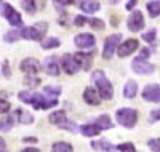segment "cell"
I'll use <instances>...</instances> for the list:
<instances>
[{
    "mask_svg": "<svg viewBox=\"0 0 160 152\" xmlns=\"http://www.w3.org/2000/svg\"><path fill=\"white\" fill-rule=\"evenodd\" d=\"M19 99L26 104H31L34 109H50V107H55L58 104V99H50L47 101L42 94L38 93H29V91H21L19 94Z\"/></svg>",
    "mask_w": 160,
    "mask_h": 152,
    "instance_id": "cell-1",
    "label": "cell"
},
{
    "mask_svg": "<svg viewBox=\"0 0 160 152\" xmlns=\"http://www.w3.org/2000/svg\"><path fill=\"white\" fill-rule=\"evenodd\" d=\"M93 80H95L96 84V88H98V94L101 96L102 99H112L114 96V87L112 84L109 82V79L104 75L102 71H96L95 74H93Z\"/></svg>",
    "mask_w": 160,
    "mask_h": 152,
    "instance_id": "cell-2",
    "label": "cell"
},
{
    "mask_svg": "<svg viewBox=\"0 0 160 152\" xmlns=\"http://www.w3.org/2000/svg\"><path fill=\"white\" fill-rule=\"evenodd\" d=\"M47 31H48V24L40 21V23H35L31 27H24L21 31V37L26 38V40H40V42H42Z\"/></svg>",
    "mask_w": 160,
    "mask_h": 152,
    "instance_id": "cell-3",
    "label": "cell"
},
{
    "mask_svg": "<svg viewBox=\"0 0 160 152\" xmlns=\"http://www.w3.org/2000/svg\"><path fill=\"white\" fill-rule=\"evenodd\" d=\"M115 119L118 122V125H123L125 128H133L138 120V112L135 109L130 107H122L115 112Z\"/></svg>",
    "mask_w": 160,
    "mask_h": 152,
    "instance_id": "cell-4",
    "label": "cell"
},
{
    "mask_svg": "<svg viewBox=\"0 0 160 152\" xmlns=\"http://www.w3.org/2000/svg\"><path fill=\"white\" fill-rule=\"evenodd\" d=\"M50 122L53 123V125H58L59 128L68 130V131H71V133H75V131L78 130L74 122H69V120H68L64 110H56V112H51V114H50Z\"/></svg>",
    "mask_w": 160,
    "mask_h": 152,
    "instance_id": "cell-5",
    "label": "cell"
},
{
    "mask_svg": "<svg viewBox=\"0 0 160 152\" xmlns=\"http://www.w3.org/2000/svg\"><path fill=\"white\" fill-rule=\"evenodd\" d=\"M120 40H122V35L120 34H114V35H109L106 38L104 50H102V58L104 59H111L114 56V51L120 47Z\"/></svg>",
    "mask_w": 160,
    "mask_h": 152,
    "instance_id": "cell-6",
    "label": "cell"
},
{
    "mask_svg": "<svg viewBox=\"0 0 160 152\" xmlns=\"http://www.w3.org/2000/svg\"><path fill=\"white\" fill-rule=\"evenodd\" d=\"M131 67L133 71H135L136 74H141V75H146V74H152L155 71V66L151 64L148 59H142V58H135L131 63Z\"/></svg>",
    "mask_w": 160,
    "mask_h": 152,
    "instance_id": "cell-7",
    "label": "cell"
},
{
    "mask_svg": "<svg viewBox=\"0 0 160 152\" xmlns=\"http://www.w3.org/2000/svg\"><path fill=\"white\" fill-rule=\"evenodd\" d=\"M2 7H3V16L7 18V21H8L11 26L21 27V26H22V18H21L19 13L13 8L11 5H8V3H2Z\"/></svg>",
    "mask_w": 160,
    "mask_h": 152,
    "instance_id": "cell-8",
    "label": "cell"
},
{
    "mask_svg": "<svg viewBox=\"0 0 160 152\" xmlns=\"http://www.w3.org/2000/svg\"><path fill=\"white\" fill-rule=\"evenodd\" d=\"M61 66H62V69L66 71V74H69V75L75 74L78 69H80V64L75 59V56H74V54H69V53L64 54V56L61 58Z\"/></svg>",
    "mask_w": 160,
    "mask_h": 152,
    "instance_id": "cell-9",
    "label": "cell"
},
{
    "mask_svg": "<svg viewBox=\"0 0 160 152\" xmlns=\"http://www.w3.org/2000/svg\"><path fill=\"white\" fill-rule=\"evenodd\" d=\"M139 48V42L136 38H130V40H125V42L117 48V53L120 58H125V56H130L131 53H135L136 50Z\"/></svg>",
    "mask_w": 160,
    "mask_h": 152,
    "instance_id": "cell-10",
    "label": "cell"
},
{
    "mask_svg": "<svg viewBox=\"0 0 160 152\" xmlns=\"http://www.w3.org/2000/svg\"><path fill=\"white\" fill-rule=\"evenodd\" d=\"M144 27V18H142V13L139 10H135L130 15L128 18V29L131 32H138Z\"/></svg>",
    "mask_w": 160,
    "mask_h": 152,
    "instance_id": "cell-11",
    "label": "cell"
},
{
    "mask_svg": "<svg viewBox=\"0 0 160 152\" xmlns=\"http://www.w3.org/2000/svg\"><path fill=\"white\" fill-rule=\"evenodd\" d=\"M142 99L151 101V103H160V87L155 85V84H151L148 87H144Z\"/></svg>",
    "mask_w": 160,
    "mask_h": 152,
    "instance_id": "cell-12",
    "label": "cell"
},
{
    "mask_svg": "<svg viewBox=\"0 0 160 152\" xmlns=\"http://www.w3.org/2000/svg\"><path fill=\"white\" fill-rule=\"evenodd\" d=\"M74 42H75V45L78 47V48H93L96 45V38H95V35H91V34H78V35H75V38H74Z\"/></svg>",
    "mask_w": 160,
    "mask_h": 152,
    "instance_id": "cell-13",
    "label": "cell"
},
{
    "mask_svg": "<svg viewBox=\"0 0 160 152\" xmlns=\"http://www.w3.org/2000/svg\"><path fill=\"white\" fill-rule=\"evenodd\" d=\"M19 69H21L24 74H28V75H35V74L40 71V64H38V61H35V59H32V58H26V59L21 63Z\"/></svg>",
    "mask_w": 160,
    "mask_h": 152,
    "instance_id": "cell-14",
    "label": "cell"
},
{
    "mask_svg": "<svg viewBox=\"0 0 160 152\" xmlns=\"http://www.w3.org/2000/svg\"><path fill=\"white\" fill-rule=\"evenodd\" d=\"M45 71L50 74V75H53V77H56V75H59V64H58V59L55 58V56H48L47 59H45Z\"/></svg>",
    "mask_w": 160,
    "mask_h": 152,
    "instance_id": "cell-15",
    "label": "cell"
},
{
    "mask_svg": "<svg viewBox=\"0 0 160 152\" xmlns=\"http://www.w3.org/2000/svg\"><path fill=\"white\" fill-rule=\"evenodd\" d=\"M83 99L90 104V106H98L101 101H99V94L96 93V90L95 88H91V87H88L85 91H83Z\"/></svg>",
    "mask_w": 160,
    "mask_h": 152,
    "instance_id": "cell-16",
    "label": "cell"
},
{
    "mask_svg": "<svg viewBox=\"0 0 160 152\" xmlns=\"http://www.w3.org/2000/svg\"><path fill=\"white\" fill-rule=\"evenodd\" d=\"M74 56L78 61L80 67H83L85 71H88V69L91 67V59H93V54L91 53H85V51L83 53H75Z\"/></svg>",
    "mask_w": 160,
    "mask_h": 152,
    "instance_id": "cell-17",
    "label": "cell"
},
{
    "mask_svg": "<svg viewBox=\"0 0 160 152\" xmlns=\"http://www.w3.org/2000/svg\"><path fill=\"white\" fill-rule=\"evenodd\" d=\"M136 93H138V84L135 80H128L123 88V96L127 99H133L136 96Z\"/></svg>",
    "mask_w": 160,
    "mask_h": 152,
    "instance_id": "cell-18",
    "label": "cell"
},
{
    "mask_svg": "<svg viewBox=\"0 0 160 152\" xmlns=\"http://www.w3.org/2000/svg\"><path fill=\"white\" fill-rule=\"evenodd\" d=\"M91 147L95 149V150H104V152H115V150H117L115 146H112L109 141H104V139H101V141H93V143H91Z\"/></svg>",
    "mask_w": 160,
    "mask_h": 152,
    "instance_id": "cell-19",
    "label": "cell"
},
{
    "mask_svg": "<svg viewBox=\"0 0 160 152\" xmlns=\"http://www.w3.org/2000/svg\"><path fill=\"white\" fill-rule=\"evenodd\" d=\"M15 114H16L19 123H22V125H29V123L34 122V115H32L31 112H28L26 109H16Z\"/></svg>",
    "mask_w": 160,
    "mask_h": 152,
    "instance_id": "cell-20",
    "label": "cell"
},
{
    "mask_svg": "<svg viewBox=\"0 0 160 152\" xmlns=\"http://www.w3.org/2000/svg\"><path fill=\"white\" fill-rule=\"evenodd\" d=\"M80 131H82L83 136H96V134H99L101 130L96 123H87V125H83L80 128Z\"/></svg>",
    "mask_w": 160,
    "mask_h": 152,
    "instance_id": "cell-21",
    "label": "cell"
},
{
    "mask_svg": "<svg viewBox=\"0 0 160 152\" xmlns=\"http://www.w3.org/2000/svg\"><path fill=\"white\" fill-rule=\"evenodd\" d=\"M96 125L99 127V130H109V128L114 127V125H112V120H111V117H109L108 114L99 115V117L96 119Z\"/></svg>",
    "mask_w": 160,
    "mask_h": 152,
    "instance_id": "cell-22",
    "label": "cell"
},
{
    "mask_svg": "<svg viewBox=\"0 0 160 152\" xmlns=\"http://www.w3.org/2000/svg\"><path fill=\"white\" fill-rule=\"evenodd\" d=\"M99 2H90V0H85V2H82L80 3V8L83 10V13H95V11H98L99 10Z\"/></svg>",
    "mask_w": 160,
    "mask_h": 152,
    "instance_id": "cell-23",
    "label": "cell"
},
{
    "mask_svg": "<svg viewBox=\"0 0 160 152\" xmlns=\"http://www.w3.org/2000/svg\"><path fill=\"white\" fill-rule=\"evenodd\" d=\"M40 43H42V48H45V50H48V48H58L61 45L59 38H56V37H45Z\"/></svg>",
    "mask_w": 160,
    "mask_h": 152,
    "instance_id": "cell-24",
    "label": "cell"
},
{
    "mask_svg": "<svg viewBox=\"0 0 160 152\" xmlns=\"http://www.w3.org/2000/svg\"><path fill=\"white\" fill-rule=\"evenodd\" d=\"M11 128H13V117L11 115L0 119V131H10Z\"/></svg>",
    "mask_w": 160,
    "mask_h": 152,
    "instance_id": "cell-25",
    "label": "cell"
},
{
    "mask_svg": "<svg viewBox=\"0 0 160 152\" xmlns=\"http://www.w3.org/2000/svg\"><path fill=\"white\" fill-rule=\"evenodd\" d=\"M148 11H149V16H152V18L160 16V2H149Z\"/></svg>",
    "mask_w": 160,
    "mask_h": 152,
    "instance_id": "cell-26",
    "label": "cell"
},
{
    "mask_svg": "<svg viewBox=\"0 0 160 152\" xmlns=\"http://www.w3.org/2000/svg\"><path fill=\"white\" fill-rule=\"evenodd\" d=\"M51 152H72V146L68 143H55L51 147Z\"/></svg>",
    "mask_w": 160,
    "mask_h": 152,
    "instance_id": "cell-27",
    "label": "cell"
},
{
    "mask_svg": "<svg viewBox=\"0 0 160 152\" xmlns=\"http://www.w3.org/2000/svg\"><path fill=\"white\" fill-rule=\"evenodd\" d=\"M43 90H45V94L51 96V98H58V96L61 94V88H59V87H55V85L43 87Z\"/></svg>",
    "mask_w": 160,
    "mask_h": 152,
    "instance_id": "cell-28",
    "label": "cell"
},
{
    "mask_svg": "<svg viewBox=\"0 0 160 152\" xmlns=\"http://www.w3.org/2000/svg\"><path fill=\"white\" fill-rule=\"evenodd\" d=\"M5 42H10V43H13V42H16V40H19L21 38V32L19 31H10V32H7L5 34Z\"/></svg>",
    "mask_w": 160,
    "mask_h": 152,
    "instance_id": "cell-29",
    "label": "cell"
},
{
    "mask_svg": "<svg viewBox=\"0 0 160 152\" xmlns=\"http://www.w3.org/2000/svg\"><path fill=\"white\" fill-rule=\"evenodd\" d=\"M117 150H120V152H136V147L131 143H123V144L117 146Z\"/></svg>",
    "mask_w": 160,
    "mask_h": 152,
    "instance_id": "cell-30",
    "label": "cell"
},
{
    "mask_svg": "<svg viewBox=\"0 0 160 152\" xmlns=\"http://www.w3.org/2000/svg\"><path fill=\"white\" fill-rule=\"evenodd\" d=\"M88 23H90V26L93 27V29H98V31H102V29H104V23H102V19H98V18H91Z\"/></svg>",
    "mask_w": 160,
    "mask_h": 152,
    "instance_id": "cell-31",
    "label": "cell"
},
{
    "mask_svg": "<svg viewBox=\"0 0 160 152\" xmlns=\"http://www.w3.org/2000/svg\"><path fill=\"white\" fill-rule=\"evenodd\" d=\"M22 8L28 11V13H35V2H31V0H24V2H21Z\"/></svg>",
    "mask_w": 160,
    "mask_h": 152,
    "instance_id": "cell-32",
    "label": "cell"
},
{
    "mask_svg": "<svg viewBox=\"0 0 160 152\" xmlns=\"http://www.w3.org/2000/svg\"><path fill=\"white\" fill-rule=\"evenodd\" d=\"M142 40H146L148 43H154V40H155V29H151L148 32H144L142 34Z\"/></svg>",
    "mask_w": 160,
    "mask_h": 152,
    "instance_id": "cell-33",
    "label": "cell"
},
{
    "mask_svg": "<svg viewBox=\"0 0 160 152\" xmlns=\"http://www.w3.org/2000/svg\"><path fill=\"white\" fill-rule=\"evenodd\" d=\"M148 146L151 147L152 152H160V138H157V139H151L148 143Z\"/></svg>",
    "mask_w": 160,
    "mask_h": 152,
    "instance_id": "cell-34",
    "label": "cell"
},
{
    "mask_svg": "<svg viewBox=\"0 0 160 152\" xmlns=\"http://www.w3.org/2000/svg\"><path fill=\"white\" fill-rule=\"evenodd\" d=\"M10 110V103L5 99H0V114H7Z\"/></svg>",
    "mask_w": 160,
    "mask_h": 152,
    "instance_id": "cell-35",
    "label": "cell"
},
{
    "mask_svg": "<svg viewBox=\"0 0 160 152\" xmlns=\"http://www.w3.org/2000/svg\"><path fill=\"white\" fill-rule=\"evenodd\" d=\"M87 23H88V21H87V18H85V16H82V15L74 18V24H75L77 27H82V26H83V24H87Z\"/></svg>",
    "mask_w": 160,
    "mask_h": 152,
    "instance_id": "cell-36",
    "label": "cell"
},
{
    "mask_svg": "<svg viewBox=\"0 0 160 152\" xmlns=\"http://www.w3.org/2000/svg\"><path fill=\"white\" fill-rule=\"evenodd\" d=\"M24 84H26V85H32V87H35V85H38V84H40V79H37V77H35V79H32V75H29L28 79L24 80Z\"/></svg>",
    "mask_w": 160,
    "mask_h": 152,
    "instance_id": "cell-37",
    "label": "cell"
},
{
    "mask_svg": "<svg viewBox=\"0 0 160 152\" xmlns=\"http://www.w3.org/2000/svg\"><path fill=\"white\" fill-rule=\"evenodd\" d=\"M160 119V107H157V109H154V110H151V122H155V120H158Z\"/></svg>",
    "mask_w": 160,
    "mask_h": 152,
    "instance_id": "cell-38",
    "label": "cell"
},
{
    "mask_svg": "<svg viewBox=\"0 0 160 152\" xmlns=\"http://www.w3.org/2000/svg\"><path fill=\"white\" fill-rule=\"evenodd\" d=\"M3 75L5 77H10L11 75V69H10V64L8 63H3Z\"/></svg>",
    "mask_w": 160,
    "mask_h": 152,
    "instance_id": "cell-39",
    "label": "cell"
},
{
    "mask_svg": "<svg viewBox=\"0 0 160 152\" xmlns=\"http://www.w3.org/2000/svg\"><path fill=\"white\" fill-rule=\"evenodd\" d=\"M149 56H151V50H148V48H144V50H141V54H139V58L146 59V58H149Z\"/></svg>",
    "mask_w": 160,
    "mask_h": 152,
    "instance_id": "cell-40",
    "label": "cell"
},
{
    "mask_svg": "<svg viewBox=\"0 0 160 152\" xmlns=\"http://www.w3.org/2000/svg\"><path fill=\"white\" fill-rule=\"evenodd\" d=\"M0 152H7V144L3 141V138H0Z\"/></svg>",
    "mask_w": 160,
    "mask_h": 152,
    "instance_id": "cell-41",
    "label": "cell"
},
{
    "mask_svg": "<svg viewBox=\"0 0 160 152\" xmlns=\"http://www.w3.org/2000/svg\"><path fill=\"white\" fill-rule=\"evenodd\" d=\"M133 7H136V0H130V2H127V10H131Z\"/></svg>",
    "mask_w": 160,
    "mask_h": 152,
    "instance_id": "cell-42",
    "label": "cell"
},
{
    "mask_svg": "<svg viewBox=\"0 0 160 152\" xmlns=\"http://www.w3.org/2000/svg\"><path fill=\"white\" fill-rule=\"evenodd\" d=\"M26 143H37V138H24Z\"/></svg>",
    "mask_w": 160,
    "mask_h": 152,
    "instance_id": "cell-43",
    "label": "cell"
},
{
    "mask_svg": "<svg viewBox=\"0 0 160 152\" xmlns=\"http://www.w3.org/2000/svg\"><path fill=\"white\" fill-rule=\"evenodd\" d=\"M22 152H40L38 149H32V147H28V149H22Z\"/></svg>",
    "mask_w": 160,
    "mask_h": 152,
    "instance_id": "cell-44",
    "label": "cell"
}]
</instances>
